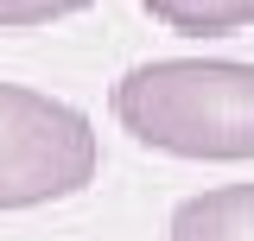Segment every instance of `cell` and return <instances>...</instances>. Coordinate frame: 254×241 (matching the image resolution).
<instances>
[{
    "mask_svg": "<svg viewBox=\"0 0 254 241\" xmlns=\"http://www.w3.org/2000/svg\"><path fill=\"white\" fill-rule=\"evenodd\" d=\"M115 120L172 159H254V63L153 58L115 83Z\"/></svg>",
    "mask_w": 254,
    "mask_h": 241,
    "instance_id": "1",
    "label": "cell"
},
{
    "mask_svg": "<svg viewBox=\"0 0 254 241\" xmlns=\"http://www.w3.org/2000/svg\"><path fill=\"white\" fill-rule=\"evenodd\" d=\"M95 165L102 146L83 108L26 83H0V210L64 203L95 184Z\"/></svg>",
    "mask_w": 254,
    "mask_h": 241,
    "instance_id": "2",
    "label": "cell"
},
{
    "mask_svg": "<svg viewBox=\"0 0 254 241\" xmlns=\"http://www.w3.org/2000/svg\"><path fill=\"white\" fill-rule=\"evenodd\" d=\"M172 241H254V184H216L172 210Z\"/></svg>",
    "mask_w": 254,
    "mask_h": 241,
    "instance_id": "3",
    "label": "cell"
},
{
    "mask_svg": "<svg viewBox=\"0 0 254 241\" xmlns=\"http://www.w3.org/2000/svg\"><path fill=\"white\" fill-rule=\"evenodd\" d=\"M165 32L185 38H222V32L254 26V0H140Z\"/></svg>",
    "mask_w": 254,
    "mask_h": 241,
    "instance_id": "4",
    "label": "cell"
},
{
    "mask_svg": "<svg viewBox=\"0 0 254 241\" xmlns=\"http://www.w3.org/2000/svg\"><path fill=\"white\" fill-rule=\"evenodd\" d=\"M95 0H0V26L26 32V26H51V19H70V13H89Z\"/></svg>",
    "mask_w": 254,
    "mask_h": 241,
    "instance_id": "5",
    "label": "cell"
}]
</instances>
